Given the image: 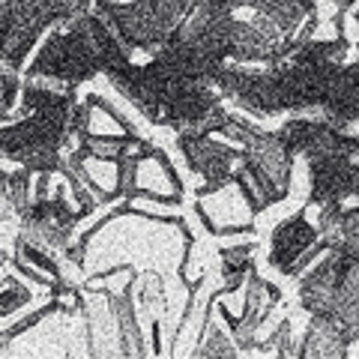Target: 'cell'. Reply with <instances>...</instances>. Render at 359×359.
<instances>
[{
	"instance_id": "obj_1",
	"label": "cell",
	"mask_w": 359,
	"mask_h": 359,
	"mask_svg": "<svg viewBox=\"0 0 359 359\" xmlns=\"http://www.w3.org/2000/svg\"><path fill=\"white\" fill-rule=\"evenodd\" d=\"M297 299L306 314H330L359 341V255L330 245L299 276Z\"/></svg>"
},
{
	"instance_id": "obj_2",
	"label": "cell",
	"mask_w": 359,
	"mask_h": 359,
	"mask_svg": "<svg viewBox=\"0 0 359 359\" xmlns=\"http://www.w3.org/2000/svg\"><path fill=\"white\" fill-rule=\"evenodd\" d=\"M21 75L48 81L57 90H78L81 84L102 75V60H99L96 45L90 39L81 15L54 25L45 33L36 45V57L25 66Z\"/></svg>"
},
{
	"instance_id": "obj_3",
	"label": "cell",
	"mask_w": 359,
	"mask_h": 359,
	"mask_svg": "<svg viewBox=\"0 0 359 359\" xmlns=\"http://www.w3.org/2000/svg\"><path fill=\"white\" fill-rule=\"evenodd\" d=\"M198 0H126V4H105L96 0L93 9L102 15L129 51H159L183 25Z\"/></svg>"
},
{
	"instance_id": "obj_4",
	"label": "cell",
	"mask_w": 359,
	"mask_h": 359,
	"mask_svg": "<svg viewBox=\"0 0 359 359\" xmlns=\"http://www.w3.org/2000/svg\"><path fill=\"white\" fill-rule=\"evenodd\" d=\"M216 90L224 102L252 117H282V93H278L276 66H245L224 63L216 78Z\"/></svg>"
},
{
	"instance_id": "obj_5",
	"label": "cell",
	"mask_w": 359,
	"mask_h": 359,
	"mask_svg": "<svg viewBox=\"0 0 359 359\" xmlns=\"http://www.w3.org/2000/svg\"><path fill=\"white\" fill-rule=\"evenodd\" d=\"M177 150L189 171L204 180L198 195H212L233 183V171L243 162L240 147H233L219 135H177Z\"/></svg>"
},
{
	"instance_id": "obj_6",
	"label": "cell",
	"mask_w": 359,
	"mask_h": 359,
	"mask_svg": "<svg viewBox=\"0 0 359 359\" xmlns=\"http://www.w3.org/2000/svg\"><path fill=\"white\" fill-rule=\"evenodd\" d=\"M320 240L318 224L309 219V204H302L294 216H287L269 231V249H266V266L278 276H290V269L306 255L314 243Z\"/></svg>"
},
{
	"instance_id": "obj_7",
	"label": "cell",
	"mask_w": 359,
	"mask_h": 359,
	"mask_svg": "<svg viewBox=\"0 0 359 359\" xmlns=\"http://www.w3.org/2000/svg\"><path fill=\"white\" fill-rule=\"evenodd\" d=\"M318 117H323L330 126L341 132H351L353 126H359V60L341 63L335 69L330 93L323 99Z\"/></svg>"
},
{
	"instance_id": "obj_8",
	"label": "cell",
	"mask_w": 359,
	"mask_h": 359,
	"mask_svg": "<svg viewBox=\"0 0 359 359\" xmlns=\"http://www.w3.org/2000/svg\"><path fill=\"white\" fill-rule=\"evenodd\" d=\"M356 156H327V159H314L309 165V201L306 204H330L351 201V177H353Z\"/></svg>"
},
{
	"instance_id": "obj_9",
	"label": "cell",
	"mask_w": 359,
	"mask_h": 359,
	"mask_svg": "<svg viewBox=\"0 0 359 359\" xmlns=\"http://www.w3.org/2000/svg\"><path fill=\"white\" fill-rule=\"evenodd\" d=\"M351 335L330 314H309V327L299 335L297 356L299 359H344L351 353Z\"/></svg>"
},
{
	"instance_id": "obj_10",
	"label": "cell",
	"mask_w": 359,
	"mask_h": 359,
	"mask_svg": "<svg viewBox=\"0 0 359 359\" xmlns=\"http://www.w3.org/2000/svg\"><path fill=\"white\" fill-rule=\"evenodd\" d=\"M135 285V282H132ZM132 285L117 290V294H108L111 299V311H114V330H117V351L123 356H147L150 347L144 339V327L138 318V309H135V294Z\"/></svg>"
},
{
	"instance_id": "obj_11",
	"label": "cell",
	"mask_w": 359,
	"mask_h": 359,
	"mask_svg": "<svg viewBox=\"0 0 359 359\" xmlns=\"http://www.w3.org/2000/svg\"><path fill=\"white\" fill-rule=\"evenodd\" d=\"M33 299L30 282L15 276L13 269H0V320H15L21 311H27Z\"/></svg>"
},
{
	"instance_id": "obj_12",
	"label": "cell",
	"mask_w": 359,
	"mask_h": 359,
	"mask_svg": "<svg viewBox=\"0 0 359 359\" xmlns=\"http://www.w3.org/2000/svg\"><path fill=\"white\" fill-rule=\"evenodd\" d=\"M347 51H351V39L344 33H335L332 39H309L306 45L290 54L287 60H297V63H344Z\"/></svg>"
},
{
	"instance_id": "obj_13",
	"label": "cell",
	"mask_w": 359,
	"mask_h": 359,
	"mask_svg": "<svg viewBox=\"0 0 359 359\" xmlns=\"http://www.w3.org/2000/svg\"><path fill=\"white\" fill-rule=\"evenodd\" d=\"M314 129H318V117H309V114H290V120H285L282 126H276V138L282 141V147L294 156V159H299L302 150L309 147L311 135Z\"/></svg>"
},
{
	"instance_id": "obj_14",
	"label": "cell",
	"mask_w": 359,
	"mask_h": 359,
	"mask_svg": "<svg viewBox=\"0 0 359 359\" xmlns=\"http://www.w3.org/2000/svg\"><path fill=\"white\" fill-rule=\"evenodd\" d=\"M237 353H240V347H237V341H233V335L224 332V327L216 318L207 320L198 344L192 347V356H198V359H204V356H237Z\"/></svg>"
},
{
	"instance_id": "obj_15",
	"label": "cell",
	"mask_w": 359,
	"mask_h": 359,
	"mask_svg": "<svg viewBox=\"0 0 359 359\" xmlns=\"http://www.w3.org/2000/svg\"><path fill=\"white\" fill-rule=\"evenodd\" d=\"M13 255L18 257V261H25V264H30V266L42 269V273H48L54 282H66V276H63V266H60V261H57V255L48 252V249H42V245L30 243V240H25V237H15V243H13Z\"/></svg>"
},
{
	"instance_id": "obj_16",
	"label": "cell",
	"mask_w": 359,
	"mask_h": 359,
	"mask_svg": "<svg viewBox=\"0 0 359 359\" xmlns=\"http://www.w3.org/2000/svg\"><path fill=\"white\" fill-rule=\"evenodd\" d=\"M255 249L257 243H233V245H222L219 249V273H249L255 266Z\"/></svg>"
},
{
	"instance_id": "obj_17",
	"label": "cell",
	"mask_w": 359,
	"mask_h": 359,
	"mask_svg": "<svg viewBox=\"0 0 359 359\" xmlns=\"http://www.w3.org/2000/svg\"><path fill=\"white\" fill-rule=\"evenodd\" d=\"M327 243L330 245H339V249L351 252V255H359V201H353V207L344 204L339 228H335V233H332Z\"/></svg>"
},
{
	"instance_id": "obj_18",
	"label": "cell",
	"mask_w": 359,
	"mask_h": 359,
	"mask_svg": "<svg viewBox=\"0 0 359 359\" xmlns=\"http://www.w3.org/2000/svg\"><path fill=\"white\" fill-rule=\"evenodd\" d=\"M33 171H27V168H13V171H6V192L9 198H13V204L18 210V219L21 212H27V207L33 204Z\"/></svg>"
},
{
	"instance_id": "obj_19",
	"label": "cell",
	"mask_w": 359,
	"mask_h": 359,
	"mask_svg": "<svg viewBox=\"0 0 359 359\" xmlns=\"http://www.w3.org/2000/svg\"><path fill=\"white\" fill-rule=\"evenodd\" d=\"M21 87H25V75L0 66V123H6L15 102H21Z\"/></svg>"
},
{
	"instance_id": "obj_20",
	"label": "cell",
	"mask_w": 359,
	"mask_h": 359,
	"mask_svg": "<svg viewBox=\"0 0 359 359\" xmlns=\"http://www.w3.org/2000/svg\"><path fill=\"white\" fill-rule=\"evenodd\" d=\"M311 4L318 6L320 25H323V21H332L335 33H344V18L359 4V0H311ZM344 36H347V33H344Z\"/></svg>"
},
{
	"instance_id": "obj_21",
	"label": "cell",
	"mask_w": 359,
	"mask_h": 359,
	"mask_svg": "<svg viewBox=\"0 0 359 359\" xmlns=\"http://www.w3.org/2000/svg\"><path fill=\"white\" fill-rule=\"evenodd\" d=\"M351 201H359V159L353 162V177H351Z\"/></svg>"
},
{
	"instance_id": "obj_22",
	"label": "cell",
	"mask_w": 359,
	"mask_h": 359,
	"mask_svg": "<svg viewBox=\"0 0 359 359\" xmlns=\"http://www.w3.org/2000/svg\"><path fill=\"white\" fill-rule=\"evenodd\" d=\"M351 21H353V25H356V30H359V4H356V6L351 9ZM351 48L356 51V60H359V36H356V39L351 42Z\"/></svg>"
},
{
	"instance_id": "obj_23",
	"label": "cell",
	"mask_w": 359,
	"mask_h": 359,
	"mask_svg": "<svg viewBox=\"0 0 359 359\" xmlns=\"http://www.w3.org/2000/svg\"><path fill=\"white\" fill-rule=\"evenodd\" d=\"M356 159H359V135H356Z\"/></svg>"
}]
</instances>
